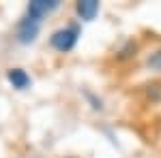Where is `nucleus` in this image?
Masks as SVG:
<instances>
[{
    "label": "nucleus",
    "mask_w": 161,
    "mask_h": 158,
    "mask_svg": "<svg viewBox=\"0 0 161 158\" xmlns=\"http://www.w3.org/2000/svg\"><path fill=\"white\" fill-rule=\"evenodd\" d=\"M99 9L101 7L97 0H80V2H75V13H77V17L82 22H92L97 17Z\"/></svg>",
    "instance_id": "obj_4"
},
{
    "label": "nucleus",
    "mask_w": 161,
    "mask_h": 158,
    "mask_svg": "<svg viewBox=\"0 0 161 158\" xmlns=\"http://www.w3.org/2000/svg\"><path fill=\"white\" fill-rule=\"evenodd\" d=\"M137 51V43L133 38H129V41H125V45L118 51H116V60H129V58H133Z\"/></svg>",
    "instance_id": "obj_6"
},
{
    "label": "nucleus",
    "mask_w": 161,
    "mask_h": 158,
    "mask_svg": "<svg viewBox=\"0 0 161 158\" xmlns=\"http://www.w3.org/2000/svg\"><path fill=\"white\" fill-rule=\"evenodd\" d=\"M146 66H148L150 71H155V73H161V47L148 54V58H146Z\"/></svg>",
    "instance_id": "obj_7"
},
{
    "label": "nucleus",
    "mask_w": 161,
    "mask_h": 158,
    "mask_svg": "<svg viewBox=\"0 0 161 158\" xmlns=\"http://www.w3.org/2000/svg\"><path fill=\"white\" fill-rule=\"evenodd\" d=\"M80 34H82L80 26L77 24H69V26H64V28H58L56 32H52L50 45L56 49V51H60V54H69V51L77 45Z\"/></svg>",
    "instance_id": "obj_1"
},
{
    "label": "nucleus",
    "mask_w": 161,
    "mask_h": 158,
    "mask_svg": "<svg viewBox=\"0 0 161 158\" xmlns=\"http://www.w3.org/2000/svg\"><path fill=\"white\" fill-rule=\"evenodd\" d=\"M7 79H9V84L15 88V90H26V88H30V75L26 73L24 69H9L7 71Z\"/></svg>",
    "instance_id": "obj_5"
},
{
    "label": "nucleus",
    "mask_w": 161,
    "mask_h": 158,
    "mask_svg": "<svg viewBox=\"0 0 161 158\" xmlns=\"http://www.w3.org/2000/svg\"><path fill=\"white\" fill-rule=\"evenodd\" d=\"M39 30H41V22L32 19V17H28V15H24V17L17 22L15 38H17V43H22V45H30V43L37 41Z\"/></svg>",
    "instance_id": "obj_2"
},
{
    "label": "nucleus",
    "mask_w": 161,
    "mask_h": 158,
    "mask_svg": "<svg viewBox=\"0 0 161 158\" xmlns=\"http://www.w3.org/2000/svg\"><path fill=\"white\" fill-rule=\"evenodd\" d=\"M58 7H60L58 0H32L26 7V15L32 17V19H37V22H41L43 17H47L50 13H54Z\"/></svg>",
    "instance_id": "obj_3"
}]
</instances>
